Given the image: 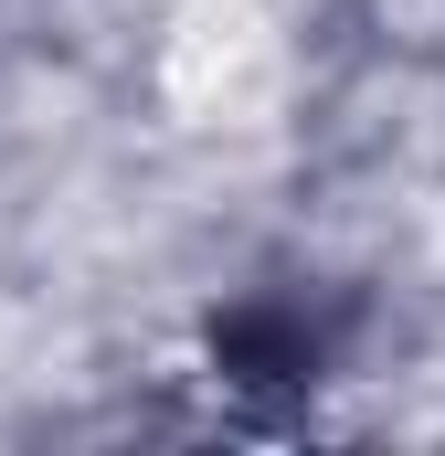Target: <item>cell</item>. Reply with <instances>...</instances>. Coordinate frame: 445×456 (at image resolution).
<instances>
[{"label": "cell", "mask_w": 445, "mask_h": 456, "mask_svg": "<svg viewBox=\"0 0 445 456\" xmlns=\"http://www.w3.org/2000/svg\"><path fill=\"white\" fill-rule=\"evenodd\" d=\"M213 350H222V371H233L244 393H287V382L319 371V330H308L297 308H233L213 330Z\"/></svg>", "instance_id": "6da1fadb"}]
</instances>
